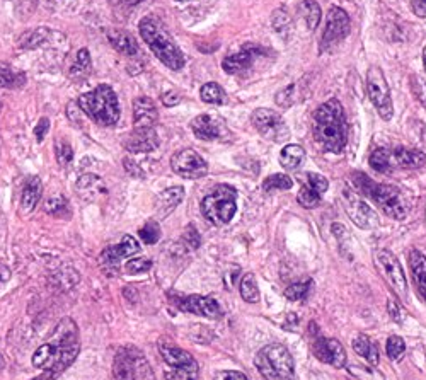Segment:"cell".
Here are the masks:
<instances>
[{"label":"cell","instance_id":"obj_16","mask_svg":"<svg viewBox=\"0 0 426 380\" xmlns=\"http://www.w3.org/2000/svg\"><path fill=\"white\" fill-rule=\"evenodd\" d=\"M314 354L318 360L335 369H343L347 365V350L337 340H327V337H315L312 345Z\"/></svg>","mask_w":426,"mask_h":380},{"label":"cell","instance_id":"obj_30","mask_svg":"<svg viewBox=\"0 0 426 380\" xmlns=\"http://www.w3.org/2000/svg\"><path fill=\"white\" fill-rule=\"evenodd\" d=\"M353 350H355L357 354L364 357L370 365H377L379 363V348L369 336L358 335L353 340Z\"/></svg>","mask_w":426,"mask_h":380},{"label":"cell","instance_id":"obj_2","mask_svg":"<svg viewBox=\"0 0 426 380\" xmlns=\"http://www.w3.org/2000/svg\"><path fill=\"white\" fill-rule=\"evenodd\" d=\"M314 137L324 150L341 154L348 142L347 116L337 99H331L319 106L314 116Z\"/></svg>","mask_w":426,"mask_h":380},{"label":"cell","instance_id":"obj_51","mask_svg":"<svg viewBox=\"0 0 426 380\" xmlns=\"http://www.w3.org/2000/svg\"><path fill=\"white\" fill-rule=\"evenodd\" d=\"M181 101H183V96H181L178 91H169V92H166V94L162 96L164 106H167V108L178 106Z\"/></svg>","mask_w":426,"mask_h":380},{"label":"cell","instance_id":"obj_1","mask_svg":"<svg viewBox=\"0 0 426 380\" xmlns=\"http://www.w3.org/2000/svg\"><path fill=\"white\" fill-rule=\"evenodd\" d=\"M80 350L79 329L74 319L65 318L57 324L52 336L33 354V367L45 370L43 377L35 380H55L75 362Z\"/></svg>","mask_w":426,"mask_h":380},{"label":"cell","instance_id":"obj_57","mask_svg":"<svg viewBox=\"0 0 426 380\" xmlns=\"http://www.w3.org/2000/svg\"><path fill=\"white\" fill-rule=\"evenodd\" d=\"M4 367H6V362H4L2 354H0V370H4Z\"/></svg>","mask_w":426,"mask_h":380},{"label":"cell","instance_id":"obj_29","mask_svg":"<svg viewBox=\"0 0 426 380\" xmlns=\"http://www.w3.org/2000/svg\"><path fill=\"white\" fill-rule=\"evenodd\" d=\"M91 70H92V60H91L89 50L86 48L79 50L77 57H75V62L70 65V70H69L70 79L80 82V80H84L91 74Z\"/></svg>","mask_w":426,"mask_h":380},{"label":"cell","instance_id":"obj_3","mask_svg":"<svg viewBox=\"0 0 426 380\" xmlns=\"http://www.w3.org/2000/svg\"><path fill=\"white\" fill-rule=\"evenodd\" d=\"M140 29L142 40L145 41L147 46L154 52L155 57L159 58L167 69L171 70H181L184 67V55L178 48V45L172 41V38L164 28V24L160 23L154 16H147L138 24Z\"/></svg>","mask_w":426,"mask_h":380},{"label":"cell","instance_id":"obj_36","mask_svg":"<svg viewBox=\"0 0 426 380\" xmlns=\"http://www.w3.org/2000/svg\"><path fill=\"white\" fill-rule=\"evenodd\" d=\"M370 166H372L377 172L389 174V172L392 171L391 150H387V149L374 150V154L370 155Z\"/></svg>","mask_w":426,"mask_h":380},{"label":"cell","instance_id":"obj_46","mask_svg":"<svg viewBox=\"0 0 426 380\" xmlns=\"http://www.w3.org/2000/svg\"><path fill=\"white\" fill-rule=\"evenodd\" d=\"M306 181L312 189H315V191L319 193V195H324V193L327 191L329 184H327V179L324 176L315 174V172H307Z\"/></svg>","mask_w":426,"mask_h":380},{"label":"cell","instance_id":"obj_25","mask_svg":"<svg viewBox=\"0 0 426 380\" xmlns=\"http://www.w3.org/2000/svg\"><path fill=\"white\" fill-rule=\"evenodd\" d=\"M184 189L181 186H172V188L164 189L157 196V203H155V212L159 217H167L178 208V205L183 201Z\"/></svg>","mask_w":426,"mask_h":380},{"label":"cell","instance_id":"obj_56","mask_svg":"<svg viewBox=\"0 0 426 380\" xmlns=\"http://www.w3.org/2000/svg\"><path fill=\"white\" fill-rule=\"evenodd\" d=\"M121 2H123L125 6H135V4L142 2V0H121Z\"/></svg>","mask_w":426,"mask_h":380},{"label":"cell","instance_id":"obj_50","mask_svg":"<svg viewBox=\"0 0 426 380\" xmlns=\"http://www.w3.org/2000/svg\"><path fill=\"white\" fill-rule=\"evenodd\" d=\"M215 380H249L242 371L237 370H223L215 375Z\"/></svg>","mask_w":426,"mask_h":380},{"label":"cell","instance_id":"obj_49","mask_svg":"<svg viewBox=\"0 0 426 380\" xmlns=\"http://www.w3.org/2000/svg\"><path fill=\"white\" fill-rule=\"evenodd\" d=\"M387 309H389L391 318L394 319L396 323H403L404 318H406V312H404L403 307H400V303L396 302V301H392V298H391L389 302H387Z\"/></svg>","mask_w":426,"mask_h":380},{"label":"cell","instance_id":"obj_47","mask_svg":"<svg viewBox=\"0 0 426 380\" xmlns=\"http://www.w3.org/2000/svg\"><path fill=\"white\" fill-rule=\"evenodd\" d=\"M183 244L188 249H198L201 246V238L200 234H198V230L193 225H188L186 229H184L183 234Z\"/></svg>","mask_w":426,"mask_h":380},{"label":"cell","instance_id":"obj_54","mask_svg":"<svg viewBox=\"0 0 426 380\" xmlns=\"http://www.w3.org/2000/svg\"><path fill=\"white\" fill-rule=\"evenodd\" d=\"M413 86H415L416 96H417V98H420L421 103H423L425 106H426V86L423 84V80L416 77V79H415V82H413Z\"/></svg>","mask_w":426,"mask_h":380},{"label":"cell","instance_id":"obj_24","mask_svg":"<svg viewBox=\"0 0 426 380\" xmlns=\"http://www.w3.org/2000/svg\"><path fill=\"white\" fill-rule=\"evenodd\" d=\"M409 268H411L413 281H415L417 294L426 303V256L417 249L409 251Z\"/></svg>","mask_w":426,"mask_h":380},{"label":"cell","instance_id":"obj_6","mask_svg":"<svg viewBox=\"0 0 426 380\" xmlns=\"http://www.w3.org/2000/svg\"><path fill=\"white\" fill-rule=\"evenodd\" d=\"M254 363L267 380H295L293 358L284 345L273 343L261 348Z\"/></svg>","mask_w":426,"mask_h":380},{"label":"cell","instance_id":"obj_39","mask_svg":"<svg viewBox=\"0 0 426 380\" xmlns=\"http://www.w3.org/2000/svg\"><path fill=\"white\" fill-rule=\"evenodd\" d=\"M320 196L315 189H312L309 184H303L301 188V191H298L297 200L298 203H301L303 208H314V206H318L320 203Z\"/></svg>","mask_w":426,"mask_h":380},{"label":"cell","instance_id":"obj_18","mask_svg":"<svg viewBox=\"0 0 426 380\" xmlns=\"http://www.w3.org/2000/svg\"><path fill=\"white\" fill-rule=\"evenodd\" d=\"M157 147L159 135L154 128H135L125 140V149L132 154H149Z\"/></svg>","mask_w":426,"mask_h":380},{"label":"cell","instance_id":"obj_22","mask_svg":"<svg viewBox=\"0 0 426 380\" xmlns=\"http://www.w3.org/2000/svg\"><path fill=\"white\" fill-rule=\"evenodd\" d=\"M137 362L130 348H120L113 362V379L115 380H137Z\"/></svg>","mask_w":426,"mask_h":380},{"label":"cell","instance_id":"obj_21","mask_svg":"<svg viewBox=\"0 0 426 380\" xmlns=\"http://www.w3.org/2000/svg\"><path fill=\"white\" fill-rule=\"evenodd\" d=\"M75 189H77V195L82 198L84 201H89V203L99 201L101 198L108 195L106 184L96 174L80 176L77 184H75Z\"/></svg>","mask_w":426,"mask_h":380},{"label":"cell","instance_id":"obj_42","mask_svg":"<svg viewBox=\"0 0 426 380\" xmlns=\"http://www.w3.org/2000/svg\"><path fill=\"white\" fill-rule=\"evenodd\" d=\"M55 154H57L58 164L63 167L69 166L72 159H74V149H72V145L65 138H60V140L55 142Z\"/></svg>","mask_w":426,"mask_h":380},{"label":"cell","instance_id":"obj_60","mask_svg":"<svg viewBox=\"0 0 426 380\" xmlns=\"http://www.w3.org/2000/svg\"><path fill=\"white\" fill-rule=\"evenodd\" d=\"M0 111H2V103H0Z\"/></svg>","mask_w":426,"mask_h":380},{"label":"cell","instance_id":"obj_44","mask_svg":"<svg viewBox=\"0 0 426 380\" xmlns=\"http://www.w3.org/2000/svg\"><path fill=\"white\" fill-rule=\"evenodd\" d=\"M386 350H387V357H389L391 360H399V358L404 354V352H406V343H404L403 337L391 336L389 340H387Z\"/></svg>","mask_w":426,"mask_h":380},{"label":"cell","instance_id":"obj_27","mask_svg":"<svg viewBox=\"0 0 426 380\" xmlns=\"http://www.w3.org/2000/svg\"><path fill=\"white\" fill-rule=\"evenodd\" d=\"M106 36L109 43H111V46L118 53L125 55V57H135V55L140 53V48H138L137 41L133 40V36L128 35V33L121 31V29H111V31L106 33Z\"/></svg>","mask_w":426,"mask_h":380},{"label":"cell","instance_id":"obj_34","mask_svg":"<svg viewBox=\"0 0 426 380\" xmlns=\"http://www.w3.org/2000/svg\"><path fill=\"white\" fill-rule=\"evenodd\" d=\"M200 96H201V101H203V103L215 104V106L225 104V101H227L225 91H223L220 84H217V82L205 84V86L200 89Z\"/></svg>","mask_w":426,"mask_h":380},{"label":"cell","instance_id":"obj_11","mask_svg":"<svg viewBox=\"0 0 426 380\" xmlns=\"http://www.w3.org/2000/svg\"><path fill=\"white\" fill-rule=\"evenodd\" d=\"M375 266H377L379 273L382 274V278L389 283V286L394 290V294L399 298H406L408 295V283L406 276H404L403 266H400L399 259L392 255L391 251L381 249L375 252Z\"/></svg>","mask_w":426,"mask_h":380},{"label":"cell","instance_id":"obj_4","mask_svg":"<svg viewBox=\"0 0 426 380\" xmlns=\"http://www.w3.org/2000/svg\"><path fill=\"white\" fill-rule=\"evenodd\" d=\"M79 108L94 123L101 126H115L120 120V103L116 92L108 84H101L94 91L79 98Z\"/></svg>","mask_w":426,"mask_h":380},{"label":"cell","instance_id":"obj_55","mask_svg":"<svg viewBox=\"0 0 426 380\" xmlns=\"http://www.w3.org/2000/svg\"><path fill=\"white\" fill-rule=\"evenodd\" d=\"M11 280V269L7 268L6 264L0 263V286L4 285V283H7Z\"/></svg>","mask_w":426,"mask_h":380},{"label":"cell","instance_id":"obj_20","mask_svg":"<svg viewBox=\"0 0 426 380\" xmlns=\"http://www.w3.org/2000/svg\"><path fill=\"white\" fill-rule=\"evenodd\" d=\"M159 121V111L154 101L140 96L133 101V123L135 128H154Z\"/></svg>","mask_w":426,"mask_h":380},{"label":"cell","instance_id":"obj_10","mask_svg":"<svg viewBox=\"0 0 426 380\" xmlns=\"http://www.w3.org/2000/svg\"><path fill=\"white\" fill-rule=\"evenodd\" d=\"M167 297L169 302L181 312L203 315V318L208 319H220L223 315L222 307L212 297H203V295H179L174 292H169Z\"/></svg>","mask_w":426,"mask_h":380},{"label":"cell","instance_id":"obj_13","mask_svg":"<svg viewBox=\"0 0 426 380\" xmlns=\"http://www.w3.org/2000/svg\"><path fill=\"white\" fill-rule=\"evenodd\" d=\"M349 16L340 7L332 6L327 12V23L324 29L323 41H320V52H331L336 45H340L349 35Z\"/></svg>","mask_w":426,"mask_h":380},{"label":"cell","instance_id":"obj_52","mask_svg":"<svg viewBox=\"0 0 426 380\" xmlns=\"http://www.w3.org/2000/svg\"><path fill=\"white\" fill-rule=\"evenodd\" d=\"M48 130H50V120H48V118H41V120L38 121V125H36V128H35L36 140L38 142H43L45 135L48 133Z\"/></svg>","mask_w":426,"mask_h":380},{"label":"cell","instance_id":"obj_8","mask_svg":"<svg viewBox=\"0 0 426 380\" xmlns=\"http://www.w3.org/2000/svg\"><path fill=\"white\" fill-rule=\"evenodd\" d=\"M159 352L162 354V360L171 369L169 374H166L167 380H196L198 363L186 350L169 343V341H160Z\"/></svg>","mask_w":426,"mask_h":380},{"label":"cell","instance_id":"obj_41","mask_svg":"<svg viewBox=\"0 0 426 380\" xmlns=\"http://www.w3.org/2000/svg\"><path fill=\"white\" fill-rule=\"evenodd\" d=\"M138 235H140L142 242L147 244V246H152L160 239V227L157 220H149L145 225L138 230Z\"/></svg>","mask_w":426,"mask_h":380},{"label":"cell","instance_id":"obj_38","mask_svg":"<svg viewBox=\"0 0 426 380\" xmlns=\"http://www.w3.org/2000/svg\"><path fill=\"white\" fill-rule=\"evenodd\" d=\"M293 186V181L290 179L286 174H271L263 181V191H284V189H290Z\"/></svg>","mask_w":426,"mask_h":380},{"label":"cell","instance_id":"obj_28","mask_svg":"<svg viewBox=\"0 0 426 380\" xmlns=\"http://www.w3.org/2000/svg\"><path fill=\"white\" fill-rule=\"evenodd\" d=\"M392 162H396V166L403 169H417L425 166L426 155L421 150L416 149H406V147H398V149L391 150Z\"/></svg>","mask_w":426,"mask_h":380},{"label":"cell","instance_id":"obj_31","mask_svg":"<svg viewBox=\"0 0 426 380\" xmlns=\"http://www.w3.org/2000/svg\"><path fill=\"white\" fill-rule=\"evenodd\" d=\"M297 11H298V16L303 19V23H306L307 29H309V31H314L320 21L319 4L314 2V0H303L302 4H298Z\"/></svg>","mask_w":426,"mask_h":380},{"label":"cell","instance_id":"obj_33","mask_svg":"<svg viewBox=\"0 0 426 380\" xmlns=\"http://www.w3.org/2000/svg\"><path fill=\"white\" fill-rule=\"evenodd\" d=\"M26 75L23 72H16L7 63H0V89H16L24 86Z\"/></svg>","mask_w":426,"mask_h":380},{"label":"cell","instance_id":"obj_32","mask_svg":"<svg viewBox=\"0 0 426 380\" xmlns=\"http://www.w3.org/2000/svg\"><path fill=\"white\" fill-rule=\"evenodd\" d=\"M306 159V150L301 145H286L280 154V164L286 171H295Z\"/></svg>","mask_w":426,"mask_h":380},{"label":"cell","instance_id":"obj_43","mask_svg":"<svg viewBox=\"0 0 426 380\" xmlns=\"http://www.w3.org/2000/svg\"><path fill=\"white\" fill-rule=\"evenodd\" d=\"M48 33L50 31L46 28H38L35 31L26 33V35L21 38V46H23V48H36L38 45H41L46 40Z\"/></svg>","mask_w":426,"mask_h":380},{"label":"cell","instance_id":"obj_12","mask_svg":"<svg viewBox=\"0 0 426 380\" xmlns=\"http://www.w3.org/2000/svg\"><path fill=\"white\" fill-rule=\"evenodd\" d=\"M251 121L252 125H254V128L259 132V135H263L267 140L280 143L285 142L290 135V130L284 121V118L273 111V109H256V111L252 113Z\"/></svg>","mask_w":426,"mask_h":380},{"label":"cell","instance_id":"obj_35","mask_svg":"<svg viewBox=\"0 0 426 380\" xmlns=\"http://www.w3.org/2000/svg\"><path fill=\"white\" fill-rule=\"evenodd\" d=\"M240 297L249 303L259 302V289L252 273L244 274V278L240 280Z\"/></svg>","mask_w":426,"mask_h":380},{"label":"cell","instance_id":"obj_45","mask_svg":"<svg viewBox=\"0 0 426 380\" xmlns=\"http://www.w3.org/2000/svg\"><path fill=\"white\" fill-rule=\"evenodd\" d=\"M126 273L128 274H138V273H147L152 268V261L149 257H135L126 263Z\"/></svg>","mask_w":426,"mask_h":380},{"label":"cell","instance_id":"obj_7","mask_svg":"<svg viewBox=\"0 0 426 380\" xmlns=\"http://www.w3.org/2000/svg\"><path fill=\"white\" fill-rule=\"evenodd\" d=\"M237 191L230 186L222 184L212 189L201 201V213L213 225H225L234 218L237 210Z\"/></svg>","mask_w":426,"mask_h":380},{"label":"cell","instance_id":"obj_15","mask_svg":"<svg viewBox=\"0 0 426 380\" xmlns=\"http://www.w3.org/2000/svg\"><path fill=\"white\" fill-rule=\"evenodd\" d=\"M343 203L347 210L348 217L352 218L355 225L360 229H370L375 223V215L369 205L361 200L352 189H344L343 191Z\"/></svg>","mask_w":426,"mask_h":380},{"label":"cell","instance_id":"obj_19","mask_svg":"<svg viewBox=\"0 0 426 380\" xmlns=\"http://www.w3.org/2000/svg\"><path fill=\"white\" fill-rule=\"evenodd\" d=\"M191 130L195 133V137L200 138V140H220L223 133H229L223 121L210 115L196 116L191 121Z\"/></svg>","mask_w":426,"mask_h":380},{"label":"cell","instance_id":"obj_5","mask_svg":"<svg viewBox=\"0 0 426 380\" xmlns=\"http://www.w3.org/2000/svg\"><path fill=\"white\" fill-rule=\"evenodd\" d=\"M353 181H355L357 188L360 189L364 195L381 206V210L387 217L394 218V220H403L406 218V206H404L403 198L398 188L391 184H377L370 179L364 172H353Z\"/></svg>","mask_w":426,"mask_h":380},{"label":"cell","instance_id":"obj_23","mask_svg":"<svg viewBox=\"0 0 426 380\" xmlns=\"http://www.w3.org/2000/svg\"><path fill=\"white\" fill-rule=\"evenodd\" d=\"M43 196V183L38 176L28 177L26 183L23 186V195H21V208L24 213H31L40 203Z\"/></svg>","mask_w":426,"mask_h":380},{"label":"cell","instance_id":"obj_59","mask_svg":"<svg viewBox=\"0 0 426 380\" xmlns=\"http://www.w3.org/2000/svg\"><path fill=\"white\" fill-rule=\"evenodd\" d=\"M176 2H188V0H176Z\"/></svg>","mask_w":426,"mask_h":380},{"label":"cell","instance_id":"obj_53","mask_svg":"<svg viewBox=\"0 0 426 380\" xmlns=\"http://www.w3.org/2000/svg\"><path fill=\"white\" fill-rule=\"evenodd\" d=\"M411 9L417 18H426V0H411Z\"/></svg>","mask_w":426,"mask_h":380},{"label":"cell","instance_id":"obj_37","mask_svg":"<svg viewBox=\"0 0 426 380\" xmlns=\"http://www.w3.org/2000/svg\"><path fill=\"white\" fill-rule=\"evenodd\" d=\"M45 210H46V213H48V215H53V217H58V218H69L70 217L69 201H67L62 195L50 198V200L45 203Z\"/></svg>","mask_w":426,"mask_h":380},{"label":"cell","instance_id":"obj_58","mask_svg":"<svg viewBox=\"0 0 426 380\" xmlns=\"http://www.w3.org/2000/svg\"><path fill=\"white\" fill-rule=\"evenodd\" d=\"M425 67H426V48H425Z\"/></svg>","mask_w":426,"mask_h":380},{"label":"cell","instance_id":"obj_40","mask_svg":"<svg viewBox=\"0 0 426 380\" xmlns=\"http://www.w3.org/2000/svg\"><path fill=\"white\" fill-rule=\"evenodd\" d=\"M310 285H312L310 280L292 283V285H288L285 289V297L288 298V301H293V302L302 301V298H306L307 295H309Z\"/></svg>","mask_w":426,"mask_h":380},{"label":"cell","instance_id":"obj_48","mask_svg":"<svg viewBox=\"0 0 426 380\" xmlns=\"http://www.w3.org/2000/svg\"><path fill=\"white\" fill-rule=\"evenodd\" d=\"M293 92H295V86H288V87H285L281 92H278V96H276L278 106L288 108L290 104H293V101H295Z\"/></svg>","mask_w":426,"mask_h":380},{"label":"cell","instance_id":"obj_26","mask_svg":"<svg viewBox=\"0 0 426 380\" xmlns=\"http://www.w3.org/2000/svg\"><path fill=\"white\" fill-rule=\"evenodd\" d=\"M256 53L258 52H256V48H252V46H244L239 53L227 55L222 62L223 70H225L227 74H239V72L249 69V65L254 60Z\"/></svg>","mask_w":426,"mask_h":380},{"label":"cell","instance_id":"obj_9","mask_svg":"<svg viewBox=\"0 0 426 380\" xmlns=\"http://www.w3.org/2000/svg\"><path fill=\"white\" fill-rule=\"evenodd\" d=\"M366 92H369V98L382 120L389 121L394 108H392L389 84H387L386 75L379 67H370L369 74H366Z\"/></svg>","mask_w":426,"mask_h":380},{"label":"cell","instance_id":"obj_14","mask_svg":"<svg viewBox=\"0 0 426 380\" xmlns=\"http://www.w3.org/2000/svg\"><path fill=\"white\" fill-rule=\"evenodd\" d=\"M171 167L176 174L186 179H200L208 172V164L200 154L191 149H183L172 154Z\"/></svg>","mask_w":426,"mask_h":380},{"label":"cell","instance_id":"obj_17","mask_svg":"<svg viewBox=\"0 0 426 380\" xmlns=\"http://www.w3.org/2000/svg\"><path fill=\"white\" fill-rule=\"evenodd\" d=\"M138 251H140V244L137 242V239L132 238V235H125L120 244L104 249L103 255H101V263H103L104 268L113 269V273H116L120 261L128 256L137 255Z\"/></svg>","mask_w":426,"mask_h":380}]
</instances>
